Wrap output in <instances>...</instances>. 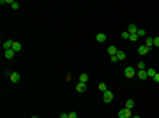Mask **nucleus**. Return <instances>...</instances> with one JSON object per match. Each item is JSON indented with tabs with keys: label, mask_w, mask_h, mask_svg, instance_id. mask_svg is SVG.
Instances as JSON below:
<instances>
[{
	"label": "nucleus",
	"mask_w": 159,
	"mask_h": 118,
	"mask_svg": "<svg viewBox=\"0 0 159 118\" xmlns=\"http://www.w3.org/2000/svg\"><path fill=\"white\" fill-rule=\"evenodd\" d=\"M124 76H126V78H134V76H136V69H134L133 65H131V67H126V69H124Z\"/></svg>",
	"instance_id": "1"
},
{
	"label": "nucleus",
	"mask_w": 159,
	"mask_h": 118,
	"mask_svg": "<svg viewBox=\"0 0 159 118\" xmlns=\"http://www.w3.org/2000/svg\"><path fill=\"white\" fill-rule=\"evenodd\" d=\"M119 118H133L131 116V109H127V108L120 109L119 111Z\"/></svg>",
	"instance_id": "2"
},
{
	"label": "nucleus",
	"mask_w": 159,
	"mask_h": 118,
	"mask_svg": "<svg viewBox=\"0 0 159 118\" xmlns=\"http://www.w3.org/2000/svg\"><path fill=\"white\" fill-rule=\"evenodd\" d=\"M103 100L108 104V102H111L113 100V92H110V90H106L104 93H103Z\"/></svg>",
	"instance_id": "3"
},
{
	"label": "nucleus",
	"mask_w": 159,
	"mask_h": 118,
	"mask_svg": "<svg viewBox=\"0 0 159 118\" xmlns=\"http://www.w3.org/2000/svg\"><path fill=\"white\" fill-rule=\"evenodd\" d=\"M9 79H11V83H20L21 76L18 74V72H11V74H9Z\"/></svg>",
	"instance_id": "4"
},
{
	"label": "nucleus",
	"mask_w": 159,
	"mask_h": 118,
	"mask_svg": "<svg viewBox=\"0 0 159 118\" xmlns=\"http://www.w3.org/2000/svg\"><path fill=\"white\" fill-rule=\"evenodd\" d=\"M149 51H150V48H147L145 44H141V46H138V55H141V57H143V55H147Z\"/></svg>",
	"instance_id": "5"
},
{
	"label": "nucleus",
	"mask_w": 159,
	"mask_h": 118,
	"mask_svg": "<svg viewBox=\"0 0 159 118\" xmlns=\"http://www.w3.org/2000/svg\"><path fill=\"white\" fill-rule=\"evenodd\" d=\"M4 57L7 60H12L14 58V51H12V49H5V51H4Z\"/></svg>",
	"instance_id": "6"
},
{
	"label": "nucleus",
	"mask_w": 159,
	"mask_h": 118,
	"mask_svg": "<svg viewBox=\"0 0 159 118\" xmlns=\"http://www.w3.org/2000/svg\"><path fill=\"white\" fill-rule=\"evenodd\" d=\"M145 46H147V48H152V46H154V37H149V35H147V37H145Z\"/></svg>",
	"instance_id": "7"
},
{
	"label": "nucleus",
	"mask_w": 159,
	"mask_h": 118,
	"mask_svg": "<svg viewBox=\"0 0 159 118\" xmlns=\"http://www.w3.org/2000/svg\"><path fill=\"white\" fill-rule=\"evenodd\" d=\"M76 90H78L80 93H83V92L87 90V83H78V85H76Z\"/></svg>",
	"instance_id": "8"
},
{
	"label": "nucleus",
	"mask_w": 159,
	"mask_h": 118,
	"mask_svg": "<svg viewBox=\"0 0 159 118\" xmlns=\"http://www.w3.org/2000/svg\"><path fill=\"white\" fill-rule=\"evenodd\" d=\"M12 44H14V41L7 39L5 42H4V51H5V49H12Z\"/></svg>",
	"instance_id": "9"
},
{
	"label": "nucleus",
	"mask_w": 159,
	"mask_h": 118,
	"mask_svg": "<svg viewBox=\"0 0 159 118\" xmlns=\"http://www.w3.org/2000/svg\"><path fill=\"white\" fill-rule=\"evenodd\" d=\"M12 51H14V53H20V51H21V44H20V42L14 41V44H12Z\"/></svg>",
	"instance_id": "10"
},
{
	"label": "nucleus",
	"mask_w": 159,
	"mask_h": 118,
	"mask_svg": "<svg viewBox=\"0 0 159 118\" xmlns=\"http://www.w3.org/2000/svg\"><path fill=\"white\" fill-rule=\"evenodd\" d=\"M127 32H129V34H136V32H138V27H136L134 23H131L129 28H127Z\"/></svg>",
	"instance_id": "11"
},
{
	"label": "nucleus",
	"mask_w": 159,
	"mask_h": 118,
	"mask_svg": "<svg viewBox=\"0 0 159 118\" xmlns=\"http://www.w3.org/2000/svg\"><path fill=\"white\" fill-rule=\"evenodd\" d=\"M96 41H97V42H104V41H106V34H97V35H96Z\"/></svg>",
	"instance_id": "12"
},
{
	"label": "nucleus",
	"mask_w": 159,
	"mask_h": 118,
	"mask_svg": "<svg viewBox=\"0 0 159 118\" xmlns=\"http://www.w3.org/2000/svg\"><path fill=\"white\" fill-rule=\"evenodd\" d=\"M140 79H147L149 76H147V70H138V74H136Z\"/></svg>",
	"instance_id": "13"
},
{
	"label": "nucleus",
	"mask_w": 159,
	"mask_h": 118,
	"mask_svg": "<svg viewBox=\"0 0 159 118\" xmlns=\"http://www.w3.org/2000/svg\"><path fill=\"white\" fill-rule=\"evenodd\" d=\"M126 108H127V109L134 108V100H133V99H127V100H126Z\"/></svg>",
	"instance_id": "14"
},
{
	"label": "nucleus",
	"mask_w": 159,
	"mask_h": 118,
	"mask_svg": "<svg viewBox=\"0 0 159 118\" xmlns=\"http://www.w3.org/2000/svg\"><path fill=\"white\" fill-rule=\"evenodd\" d=\"M115 57H117V60H124V58H126V53H124V51H122V49H119V51H117V55H115Z\"/></svg>",
	"instance_id": "15"
},
{
	"label": "nucleus",
	"mask_w": 159,
	"mask_h": 118,
	"mask_svg": "<svg viewBox=\"0 0 159 118\" xmlns=\"http://www.w3.org/2000/svg\"><path fill=\"white\" fill-rule=\"evenodd\" d=\"M156 74H157V70H156V69H152V67H150V69H147V76H149V78H154Z\"/></svg>",
	"instance_id": "16"
},
{
	"label": "nucleus",
	"mask_w": 159,
	"mask_h": 118,
	"mask_svg": "<svg viewBox=\"0 0 159 118\" xmlns=\"http://www.w3.org/2000/svg\"><path fill=\"white\" fill-rule=\"evenodd\" d=\"M80 83H89V76L83 72V74H80Z\"/></svg>",
	"instance_id": "17"
},
{
	"label": "nucleus",
	"mask_w": 159,
	"mask_h": 118,
	"mask_svg": "<svg viewBox=\"0 0 159 118\" xmlns=\"http://www.w3.org/2000/svg\"><path fill=\"white\" fill-rule=\"evenodd\" d=\"M117 51H119V49L115 48V46H110V48H108V53H110V57H113V55H117Z\"/></svg>",
	"instance_id": "18"
},
{
	"label": "nucleus",
	"mask_w": 159,
	"mask_h": 118,
	"mask_svg": "<svg viewBox=\"0 0 159 118\" xmlns=\"http://www.w3.org/2000/svg\"><path fill=\"white\" fill-rule=\"evenodd\" d=\"M136 35H138V37H147V32H145L143 28H138V32H136Z\"/></svg>",
	"instance_id": "19"
},
{
	"label": "nucleus",
	"mask_w": 159,
	"mask_h": 118,
	"mask_svg": "<svg viewBox=\"0 0 159 118\" xmlns=\"http://www.w3.org/2000/svg\"><path fill=\"white\" fill-rule=\"evenodd\" d=\"M99 90L103 92V93H104V92L108 90V86H106V83H99Z\"/></svg>",
	"instance_id": "20"
},
{
	"label": "nucleus",
	"mask_w": 159,
	"mask_h": 118,
	"mask_svg": "<svg viewBox=\"0 0 159 118\" xmlns=\"http://www.w3.org/2000/svg\"><path fill=\"white\" fill-rule=\"evenodd\" d=\"M129 39H131V42H136V41H138V35H136V34H131Z\"/></svg>",
	"instance_id": "21"
},
{
	"label": "nucleus",
	"mask_w": 159,
	"mask_h": 118,
	"mask_svg": "<svg viewBox=\"0 0 159 118\" xmlns=\"http://www.w3.org/2000/svg\"><path fill=\"white\" fill-rule=\"evenodd\" d=\"M136 67H138V70H145V64H143V62H138Z\"/></svg>",
	"instance_id": "22"
},
{
	"label": "nucleus",
	"mask_w": 159,
	"mask_h": 118,
	"mask_svg": "<svg viewBox=\"0 0 159 118\" xmlns=\"http://www.w3.org/2000/svg\"><path fill=\"white\" fill-rule=\"evenodd\" d=\"M11 7L16 11V9H20V4H18V2H12V4H11Z\"/></svg>",
	"instance_id": "23"
},
{
	"label": "nucleus",
	"mask_w": 159,
	"mask_h": 118,
	"mask_svg": "<svg viewBox=\"0 0 159 118\" xmlns=\"http://www.w3.org/2000/svg\"><path fill=\"white\" fill-rule=\"evenodd\" d=\"M129 35H131L129 32H122V39H129Z\"/></svg>",
	"instance_id": "24"
},
{
	"label": "nucleus",
	"mask_w": 159,
	"mask_h": 118,
	"mask_svg": "<svg viewBox=\"0 0 159 118\" xmlns=\"http://www.w3.org/2000/svg\"><path fill=\"white\" fill-rule=\"evenodd\" d=\"M154 46H157V48H159V37H154Z\"/></svg>",
	"instance_id": "25"
},
{
	"label": "nucleus",
	"mask_w": 159,
	"mask_h": 118,
	"mask_svg": "<svg viewBox=\"0 0 159 118\" xmlns=\"http://www.w3.org/2000/svg\"><path fill=\"white\" fill-rule=\"evenodd\" d=\"M67 116H69V118H78V116H76V113H74V111H73V113H69Z\"/></svg>",
	"instance_id": "26"
},
{
	"label": "nucleus",
	"mask_w": 159,
	"mask_h": 118,
	"mask_svg": "<svg viewBox=\"0 0 159 118\" xmlns=\"http://www.w3.org/2000/svg\"><path fill=\"white\" fill-rule=\"evenodd\" d=\"M152 79H154L156 83H159V72H157V74H156V76H154V78H152Z\"/></svg>",
	"instance_id": "27"
},
{
	"label": "nucleus",
	"mask_w": 159,
	"mask_h": 118,
	"mask_svg": "<svg viewBox=\"0 0 159 118\" xmlns=\"http://www.w3.org/2000/svg\"><path fill=\"white\" fill-rule=\"evenodd\" d=\"M60 118H69V116H67L66 113H62V115H60Z\"/></svg>",
	"instance_id": "28"
},
{
	"label": "nucleus",
	"mask_w": 159,
	"mask_h": 118,
	"mask_svg": "<svg viewBox=\"0 0 159 118\" xmlns=\"http://www.w3.org/2000/svg\"><path fill=\"white\" fill-rule=\"evenodd\" d=\"M133 118H141V116H133Z\"/></svg>",
	"instance_id": "29"
},
{
	"label": "nucleus",
	"mask_w": 159,
	"mask_h": 118,
	"mask_svg": "<svg viewBox=\"0 0 159 118\" xmlns=\"http://www.w3.org/2000/svg\"><path fill=\"white\" fill-rule=\"evenodd\" d=\"M32 118H39V116H32Z\"/></svg>",
	"instance_id": "30"
}]
</instances>
